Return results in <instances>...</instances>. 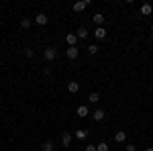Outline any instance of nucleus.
Masks as SVG:
<instances>
[{
    "mask_svg": "<svg viewBox=\"0 0 153 151\" xmlns=\"http://www.w3.org/2000/svg\"><path fill=\"white\" fill-rule=\"evenodd\" d=\"M88 100H90L92 104H98V102H100V94H98V92H92L90 96H88Z\"/></svg>",
    "mask_w": 153,
    "mask_h": 151,
    "instance_id": "16",
    "label": "nucleus"
},
{
    "mask_svg": "<svg viewBox=\"0 0 153 151\" xmlns=\"http://www.w3.org/2000/svg\"><path fill=\"white\" fill-rule=\"evenodd\" d=\"M86 137H88L86 129H78V131H76V139H86Z\"/></svg>",
    "mask_w": 153,
    "mask_h": 151,
    "instance_id": "17",
    "label": "nucleus"
},
{
    "mask_svg": "<svg viewBox=\"0 0 153 151\" xmlns=\"http://www.w3.org/2000/svg\"><path fill=\"white\" fill-rule=\"evenodd\" d=\"M21 27H23V29H31V21H29V19H23V21H21Z\"/></svg>",
    "mask_w": 153,
    "mask_h": 151,
    "instance_id": "20",
    "label": "nucleus"
},
{
    "mask_svg": "<svg viewBox=\"0 0 153 151\" xmlns=\"http://www.w3.org/2000/svg\"><path fill=\"white\" fill-rule=\"evenodd\" d=\"M98 49H100L98 45H88V53H90V55H96V53H98Z\"/></svg>",
    "mask_w": 153,
    "mask_h": 151,
    "instance_id": "19",
    "label": "nucleus"
},
{
    "mask_svg": "<svg viewBox=\"0 0 153 151\" xmlns=\"http://www.w3.org/2000/svg\"><path fill=\"white\" fill-rule=\"evenodd\" d=\"M125 149L127 151H135V145H133V143H125Z\"/></svg>",
    "mask_w": 153,
    "mask_h": 151,
    "instance_id": "23",
    "label": "nucleus"
},
{
    "mask_svg": "<svg viewBox=\"0 0 153 151\" xmlns=\"http://www.w3.org/2000/svg\"><path fill=\"white\" fill-rule=\"evenodd\" d=\"M151 39H153V35H151Z\"/></svg>",
    "mask_w": 153,
    "mask_h": 151,
    "instance_id": "26",
    "label": "nucleus"
},
{
    "mask_svg": "<svg viewBox=\"0 0 153 151\" xmlns=\"http://www.w3.org/2000/svg\"><path fill=\"white\" fill-rule=\"evenodd\" d=\"M92 21H94L98 27H104V14H102V12H96L94 16H92Z\"/></svg>",
    "mask_w": 153,
    "mask_h": 151,
    "instance_id": "12",
    "label": "nucleus"
},
{
    "mask_svg": "<svg viewBox=\"0 0 153 151\" xmlns=\"http://www.w3.org/2000/svg\"><path fill=\"white\" fill-rule=\"evenodd\" d=\"M78 41H80V39H78L76 33H68V35H65V43H68L70 47H76V45H78Z\"/></svg>",
    "mask_w": 153,
    "mask_h": 151,
    "instance_id": "5",
    "label": "nucleus"
},
{
    "mask_svg": "<svg viewBox=\"0 0 153 151\" xmlns=\"http://www.w3.org/2000/svg\"><path fill=\"white\" fill-rule=\"evenodd\" d=\"M145 151H153V147H147V149H145Z\"/></svg>",
    "mask_w": 153,
    "mask_h": 151,
    "instance_id": "24",
    "label": "nucleus"
},
{
    "mask_svg": "<svg viewBox=\"0 0 153 151\" xmlns=\"http://www.w3.org/2000/svg\"><path fill=\"white\" fill-rule=\"evenodd\" d=\"M114 141L117 143H127V133L125 131H117L114 133Z\"/></svg>",
    "mask_w": 153,
    "mask_h": 151,
    "instance_id": "10",
    "label": "nucleus"
},
{
    "mask_svg": "<svg viewBox=\"0 0 153 151\" xmlns=\"http://www.w3.org/2000/svg\"><path fill=\"white\" fill-rule=\"evenodd\" d=\"M76 112H78V116H80V118H86V116L90 115V110H88V106H86V104L78 106V110H76Z\"/></svg>",
    "mask_w": 153,
    "mask_h": 151,
    "instance_id": "11",
    "label": "nucleus"
},
{
    "mask_svg": "<svg viewBox=\"0 0 153 151\" xmlns=\"http://www.w3.org/2000/svg\"><path fill=\"white\" fill-rule=\"evenodd\" d=\"M61 143H63V147H70L71 145V133L70 131H65V133L61 135Z\"/></svg>",
    "mask_w": 153,
    "mask_h": 151,
    "instance_id": "8",
    "label": "nucleus"
},
{
    "mask_svg": "<svg viewBox=\"0 0 153 151\" xmlns=\"http://www.w3.org/2000/svg\"><path fill=\"white\" fill-rule=\"evenodd\" d=\"M90 4H92V0H82V2H76L71 8H74V12H82L84 8H88Z\"/></svg>",
    "mask_w": 153,
    "mask_h": 151,
    "instance_id": "2",
    "label": "nucleus"
},
{
    "mask_svg": "<svg viewBox=\"0 0 153 151\" xmlns=\"http://www.w3.org/2000/svg\"><path fill=\"white\" fill-rule=\"evenodd\" d=\"M25 57H33V49H31V47L25 49Z\"/></svg>",
    "mask_w": 153,
    "mask_h": 151,
    "instance_id": "21",
    "label": "nucleus"
},
{
    "mask_svg": "<svg viewBox=\"0 0 153 151\" xmlns=\"http://www.w3.org/2000/svg\"><path fill=\"white\" fill-rule=\"evenodd\" d=\"M76 35H78V39H80V41H84V39H88V35H90V33H88V29H86V27H80V29L76 31Z\"/></svg>",
    "mask_w": 153,
    "mask_h": 151,
    "instance_id": "9",
    "label": "nucleus"
},
{
    "mask_svg": "<svg viewBox=\"0 0 153 151\" xmlns=\"http://www.w3.org/2000/svg\"><path fill=\"white\" fill-rule=\"evenodd\" d=\"M43 57H45V61L57 59V49H55V47H45V49H43Z\"/></svg>",
    "mask_w": 153,
    "mask_h": 151,
    "instance_id": "1",
    "label": "nucleus"
},
{
    "mask_svg": "<svg viewBox=\"0 0 153 151\" xmlns=\"http://www.w3.org/2000/svg\"><path fill=\"white\" fill-rule=\"evenodd\" d=\"M84 151H96V145H92V143H88V145L84 147Z\"/></svg>",
    "mask_w": 153,
    "mask_h": 151,
    "instance_id": "22",
    "label": "nucleus"
},
{
    "mask_svg": "<svg viewBox=\"0 0 153 151\" xmlns=\"http://www.w3.org/2000/svg\"><path fill=\"white\" fill-rule=\"evenodd\" d=\"M151 35H153V25H151Z\"/></svg>",
    "mask_w": 153,
    "mask_h": 151,
    "instance_id": "25",
    "label": "nucleus"
},
{
    "mask_svg": "<svg viewBox=\"0 0 153 151\" xmlns=\"http://www.w3.org/2000/svg\"><path fill=\"white\" fill-rule=\"evenodd\" d=\"M110 149V147H108V143H106V141H102V143H98V145H96V151H108Z\"/></svg>",
    "mask_w": 153,
    "mask_h": 151,
    "instance_id": "18",
    "label": "nucleus"
},
{
    "mask_svg": "<svg viewBox=\"0 0 153 151\" xmlns=\"http://www.w3.org/2000/svg\"><path fill=\"white\" fill-rule=\"evenodd\" d=\"M151 12H153V6H151V4H143V6H141V14H143V16H149Z\"/></svg>",
    "mask_w": 153,
    "mask_h": 151,
    "instance_id": "14",
    "label": "nucleus"
},
{
    "mask_svg": "<svg viewBox=\"0 0 153 151\" xmlns=\"http://www.w3.org/2000/svg\"><path fill=\"white\" fill-rule=\"evenodd\" d=\"M41 151H55L53 141H45V143H43V147H41Z\"/></svg>",
    "mask_w": 153,
    "mask_h": 151,
    "instance_id": "15",
    "label": "nucleus"
},
{
    "mask_svg": "<svg viewBox=\"0 0 153 151\" xmlns=\"http://www.w3.org/2000/svg\"><path fill=\"white\" fill-rule=\"evenodd\" d=\"M68 92L70 94H78L80 92V82H68Z\"/></svg>",
    "mask_w": 153,
    "mask_h": 151,
    "instance_id": "7",
    "label": "nucleus"
},
{
    "mask_svg": "<svg viewBox=\"0 0 153 151\" xmlns=\"http://www.w3.org/2000/svg\"><path fill=\"white\" fill-rule=\"evenodd\" d=\"M94 37L98 39V41H102V39L106 37V29H104V27H98V29L94 31Z\"/></svg>",
    "mask_w": 153,
    "mask_h": 151,
    "instance_id": "13",
    "label": "nucleus"
},
{
    "mask_svg": "<svg viewBox=\"0 0 153 151\" xmlns=\"http://www.w3.org/2000/svg\"><path fill=\"white\" fill-rule=\"evenodd\" d=\"M35 23L39 25V27H45V25L49 23V16L45 14V12H39V14L35 16Z\"/></svg>",
    "mask_w": 153,
    "mask_h": 151,
    "instance_id": "3",
    "label": "nucleus"
},
{
    "mask_svg": "<svg viewBox=\"0 0 153 151\" xmlns=\"http://www.w3.org/2000/svg\"><path fill=\"white\" fill-rule=\"evenodd\" d=\"M92 118H94L96 123H102V121L106 118V112L102 110V108H96L94 112H92Z\"/></svg>",
    "mask_w": 153,
    "mask_h": 151,
    "instance_id": "4",
    "label": "nucleus"
},
{
    "mask_svg": "<svg viewBox=\"0 0 153 151\" xmlns=\"http://www.w3.org/2000/svg\"><path fill=\"white\" fill-rule=\"evenodd\" d=\"M65 55H68V59H78L80 49H78V47H68V49H65Z\"/></svg>",
    "mask_w": 153,
    "mask_h": 151,
    "instance_id": "6",
    "label": "nucleus"
}]
</instances>
